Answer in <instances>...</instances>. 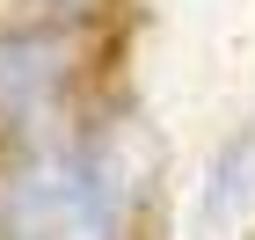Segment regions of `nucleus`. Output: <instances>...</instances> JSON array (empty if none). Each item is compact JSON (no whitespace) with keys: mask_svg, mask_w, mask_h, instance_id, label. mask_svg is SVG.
Masks as SVG:
<instances>
[{"mask_svg":"<svg viewBox=\"0 0 255 240\" xmlns=\"http://www.w3.org/2000/svg\"><path fill=\"white\" fill-rule=\"evenodd\" d=\"M146 211V160L131 131L80 117L66 139L0 160V240H131Z\"/></svg>","mask_w":255,"mask_h":240,"instance_id":"obj_1","label":"nucleus"},{"mask_svg":"<svg viewBox=\"0 0 255 240\" xmlns=\"http://www.w3.org/2000/svg\"><path fill=\"white\" fill-rule=\"evenodd\" d=\"M88 22L15 15L0 22V160L51 146L80 124L88 102Z\"/></svg>","mask_w":255,"mask_h":240,"instance_id":"obj_2","label":"nucleus"},{"mask_svg":"<svg viewBox=\"0 0 255 240\" xmlns=\"http://www.w3.org/2000/svg\"><path fill=\"white\" fill-rule=\"evenodd\" d=\"M255 211V124H241L234 139L212 153V167H204V182H197V240H219V233H234L241 219Z\"/></svg>","mask_w":255,"mask_h":240,"instance_id":"obj_3","label":"nucleus"}]
</instances>
